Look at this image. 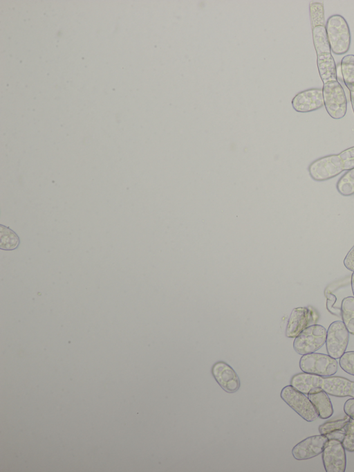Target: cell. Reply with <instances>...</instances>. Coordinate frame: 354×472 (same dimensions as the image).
I'll use <instances>...</instances> for the list:
<instances>
[{
    "label": "cell",
    "mask_w": 354,
    "mask_h": 472,
    "mask_svg": "<svg viewBox=\"0 0 354 472\" xmlns=\"http://www.w3.org/2000/svg\"><path fill=\"white\" fill-rule=\"evenodd\" d=\"M349 419L350 417L347 416L344 419L325 422L319 426V432L321 435H326L328 439H335L342 442Z\"/></svg>",
    "instance_id": "16"
},
{
    "label": "cell",
    "mask_w": 354,
    "mask_h": 472,
    "mask_svg": "<svg viewBox=\"0 0 354 472\" xmlns=\"http://www.w3.org/2000/svg\"><path fill=\"white\" fill-rule=\"evenodd\" d=\"M299 367L303 372L327 377L337 372L338 363L328 354L313 352L302 355Z\"/></svg>",
    "instance_id": "4"
},
{
    "label": "cell",
    "mask_w": 354,
    "mask_h": 472,
    "mask_svg": "<svg viewBox=\"0 0 354 472\" xmlns=\"http://www.w3.org/2000/svg\"><path fill=\"white\" fill-rule=\"evenodd\" d=\"M322 93L326 110L333 119L344 118L347 111V100L343 87L338 80L323 84Z\"/></svg>",
    "instance_id": "3"
},
{
    "label": "cell",
    "mask_w": 354,
    "mask_h": 472,
    "mask_svg": "<svg viewBox=\"0 0 354 472\" xmlns=\"http://www.w3.org/2000/svg\"><path fill=\"white\" fill-rule=\"evenodd\" d=\"M280 396L304 420L311 422L317 419V412L308 396L291 385L283 388Z\"/></svg>",
    "instance_id": "6"
},
{
    "label": "cell",
    "mask_w": 354,
    "mask_h": 472,
    "mask_svg": "<svg viewBox=\"0 0 354 472\" xmlns=\"http://www.w3.org/2000/svg\"><path fill=\"white\" fill-rule=\"evenodd\" d=\"M310 401L315 408L318 417L325 419L330 417L333 414V404L328 394L317 387L310 390L307 394Z\"/></svg>",
    "instance_id": "14"
},
{
    "label": "cell",
    "mask_w": 354,
    "mask_h": 472,
    "mask_svg": "<svg viewBox=\"0 0 354 472\" xmlns=\"http://www.w3.org/2000/svg\"><path fill=\"white\" fill-rule=\"evenodd\" d=\"M293 109L300 113H308L324 105L322 89L312 88L297 93L292 100Z\"/></svg>",
    "instance_id": "10"
},
{
    "label": "cell",
    "mask_w": 354,
    "mask_h": 472,
    "mask_svg": "<svg viewBox=\"0 0 354 472\" xmlns=\"http://www.w3.org/2000/svg\"><path fill=\"white\" fill-rule=\"evenodd\" d=\"M331 52L336 55L346 53L351 46V32L348 24L340 15H331L325 25Z\"/></svg>",
    "instance_id": "2"
},
{
    "label": "cell",
    "mask_w": 354,
    "mask_h": 472,
    "mask_svg": "<svg viewBox=\"0 0 354 472\" xmlns=\"http://www.w3.org/2000/svg\"><path fill=\"white\" fill-rule=\"evenodd\" d=\"M345 450L354 452V419L350 418L346 426V431L342 442Z\"/></svg>",
    "instance_id": "23"
},
{
    "label": "cell",
    "mask_w": 354,
    "mask_h": 472,
    "mask_svg": "<svg viewBox=\"0 0 354 472\" xmlns=\"http://www.w3.org/2000/svg\"><path fill=\"white\" fill-rule=\"evenodd\" d=\"M342 322L348 332L354 335V297L345 298L341 306Z\"/></svg>",
    "instance_id": "19"
},
{
    "label": "cell",
    "mask_w": 354,
    "mask_h": 472,
    "mask_svg": "<svg viewBox=\"0 0 354 472\" xmlns=\"http://www.w3.org/2000/svg\"><path fill=\"white\" fill-rule=\"evenodd\" d=\"M314 47L317 55L332 53L325 26H317L312 29Z\"/></svg>",
    "instance_id": "18"
},
{
    "label": "cell",
    "mask_w": 354,
    "mask_h": 472,
    "mask_svg": "<svg viewBox=\"0 0 354 472\" xmlns=\"http://www.w3.org/2000/svg\"><path fill=\"white\" fill-rule=\"evenodd\" d=\"M345 448L341 441L330 439L322 452V462L326 472H344L346 466Z\"/></svg>",
    "instance_id": "9"
},
{
    "label": "cell",
    "mask_w": 354,
    "mask_h": 472,
    "mask_svg": "<svg viewBox=\"0 0 354 472\" xmlns=\"http://www.w3.org/2000/svg\"><path fill=\"white\" fill-rule=\"evenodd\" d=\"M350 100L351 102L352 109L354 113V91H350Z\"/></svg>",
    "instance_id": "28"
},
{
    "label": "cell",
    "mask_w": 354,
    "mask_h": 472,
    "mask_svg": "<svg viewBox=\"0 0 354 472\" xmlns=\"http://www.w3.org/2000/svg\"><path fill=\"white\" fill-rule=\"evenodd\" d=\"M349 332L342 321L332 323L327 330L326 345L328 354L337 359L346 352Z\"/></svg>",
    "instance_id": "8"
},
{
    "label": "cell",
    "mask_w": 354,
    "mask_h": 472,
    "mask_svg": "<svg viewBox=\"0 0 354 472\" xmlns=\"http://www.w3.org/2000/svg\"><path fill=\"white\" fill-rule=\"evenodd\" d=\"M212 374L225 392L234 393L239 389L240 381L237 374L225 362L218 361L215 363L212 367Z\"/></svg>",
    "instance_id": "12"
},
{
    "label": "cell",
    "mask_w": 354,
    "mask_h": 472,
    "mask_svg": "<svg viewBox=\"0 0 354 472\" xmlns=\"http://www.w3.org/2000/svg\"><path fill=\"white\" fill-rule=\"evenodd\" d=\"M344 264L347 269L354 271V246L346 254L344 260Z\"/></svg>",
    "instance_id": "26"
},
{
    "label": "cell",
    "mask_w": 354,
    "mask_h": 472,
    "mask_svg": "<svg viewBox=\"0 0 354 472\" xmlns=\"http://www.w3.org/2000/svg\"><path fill=\"white\" fill-rule=\"evenodd\" d=\"M338 192L345 197L354 194V168L347 170L336 185Z\"/></svg>",
    "instance_id": "21"
},
{
    "label": "cell",
    "mask_w": 354,
    "mask_h": 472,
    "mask_svg": "<svg viewBox=\"0 0 354 472\" xmlns=\"http://www.w3.org/2000/svg\"><path fill=\"white\" fill-rule=\"evenodd\" d=\"M344 411L347 416L354 419V398L346 401L344 405Z\"/></svg>",
    "instance_id": "27"
},
{
    "label": "cell",
    "mask_w": 354,
    "mask_h": 472,
    "mask_svg": "<svg viewBox=\"0 0 354 472\" xmlns=\"http://www.w3.org/2000/svg\"><path fill=\"white\" fill-rule=\"evenodd\" d=\"M339 364L344 372L354 376V351L345 352L339 358Z\"/></svg>",
    "instance_id": "24"
},
{
    "label": "cell",
    "mask_w": 354,
    "mask_h": 472,
    "mask_svg": "<svg viewBox=\"0 0 354 472\" xmlns=\"http://www.w3.org/2000/svg\"><path fill=\"white\" fill-rule=\"evenodd\" d=\"M351 288L354 296V271L353 272L351 275Z\"/></svg>",
    "instance_id": "29"
},
{
    "label": "cell",
    "mask_w": 354,
    "mask_h": 472,
    "mask_svg": "<svg viewBox=\"0 0 354 472\" xmlns=\"http://www.w3.org/2000/svg\"><path fill=\"white\" fill-rule=\"evenodd\" d=\"M328 439L324 435L308 437L292 449V454L297 460H304L315 457L322 453Z\"/></svg>",
    "instance_id": "11"
},
{
    "label": "cell",
    "mask_w": 354,
    "mask_h": 472,
    "mask_svg": "<svg viewBox=\"0 0 354 472\" xmlns=\"http://www.w3.org/2000/svg\"><path fill=\"white\" fill-rule=\"evenodd\" d=\"M340 71L343 81L350 91H354V55H346L342 59Z\"/></svg>",
    "instance_id": "17"
},
{
    "label": "cell",
    "mask_w": 354,
    "mask_h": 472,
    "mask_svg": "<svg viewBox=\"0 0 354 472\" xmlns=\"http://www.w3.org/2000/svg\"><path fill=\"white\" fill-rule=\"evenodd\" d=\"M317 64L323 84L337 80V66L332 53L317 55Z\"/></svg>",
    "instance_id": "15"
},
{
    "label": "cell",
    "mask_w": 354,
    "mask_h": 472,
    "mask_svg": "<svg viewBox=\"0 0 354 472\" xmlns=\"http://www.w3.org/2000/svg\"><path fill=\"white\" fill-rule=\"evenodd\" d=\"M344 171L343 164L339 154H330L319 158L308 167L311 178L317 181L330 179Z\"/></svg>",
    "instance_id": "7"
},
{
    "label": "cell",
    "mask_w": 354,
    "mask_h": 472,
    "mask_svg": "<svg viewBox=\"0 0 354 472\" xmlns=\"http://www.w3.org/2000/svg\"><path fill=\"white\" fill-rule=\"evenodd\" d=\"M310 19L312 29L317 26H325L324 4L311 2L309 5Z\"/></svg>",
    "instance_id": "22"
},
{
    "label": "cell",
    "mask_w": 354,
    "mask_h": 472,
    "mask_svg": "<svg viewBox=\"0 0 354 472\" xmlns=\"http://www.w3.org/2000/svg\"><path fill=\"white\" fill-rule=\"evenodd\" d=\"M327 331L320 325H312L304 329L293 343L295 351L301 355L315 352L326 343Z\"/></svg>",
    "instance_id": "5"
},
{
    "label": "cell",
    "mask_w": 354,
    "mask_h": 472,
    "mask_svg": "<svg viewBox=\"0 0 354 472\" xmlns=\"http://www.w3.org/2000/svg\"><path fill=\"white\" fill-rule=\"evenodd\" d=\"M312 316L306 307L295 308L289 317L286 336L288 338L297 337L304 329L308 327Z\"/></svg>",
    "instance_id": "13"
},
{
    "label": "cell",
    "mask_w": 354,
    "mask_h": 472,
    "mask_svg": "<svg viewBox=\"0 0 354 472\" xmlns=\"http://www.w3.org/2000/svg\"><path fill=\"white\" fill-rule=\"evenodd\" d=\"M342 160L344 170L354 168V147L344 149L339 154Z\"/></svg>",
    "instance_id": "25"
},
{
    "label": "cell",
    "mask_w": 354,
    "mask_h": 472,
    "mask_svg": "<svg viewBox=\"0 0 354 472\" xmlns=\"http://www.w3.org/2000/svg\"><path fill=\"white\" fill-rule=\"evenodd\" d=\"M290 385L306 394L311 389L319 387L334 397L354 398V381L342 376L323 377L303 372L294 375L290 380Z\"/></svg>",
    "instance_id": "1"
},
{
    "label": "cell",
    "mask_w": 354,
    "mask_h": 472,
    "mask_svg": "<svg viewBox=\"0 0 354 472\" xmlns=\"http://www.w3.org/2000/svg\"><path fill=\"white\" fill-rule=\"evenodd\" d=\"M19 244L18 235L9 228L0 226V248L3 250H13Z\"/></svg>",
    "instance_id": "20"
}]
</instances>
